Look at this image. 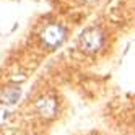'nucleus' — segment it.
Listing matches in <instances>:
<instances>
[{"mask_svg":"<svg viewBox=\"0 0 135 135\" xmlns=\"http://www.w3.org/2000/svg\"><path fill=\"white\" fill-rule=\"evenodd\" d=\"M20 94H21V91H20L18 86H8V88H5L2 91L0 99H2V103H5V104H13V103L18 101Z\"/></svg>","mask_w":135,"mask_h":135,"instance_id":"20e7f679","label":"nucleus"},{"mask_svg":"<svg viewBox=\"0 0 135 135\" xmlns=\"http://www.w3.org/2000/svg\"><path fill=\"white\" fill-rule=\"evenodd\" d=\"M65 39V30L59 23H49L42 28L41 31V42L47 49H55L59 47Z\"/></svg>","mask_w":135,"mask_h":135,"instance_id":"f03ea898","label":"nucleus"},{"mask_svg":"<svg viewBox=\"0 0 135 135\" xmlns=\"http://www.w3.org/2000/svg\"><path fill=\"white\" fill-rule=\"evenodd\" d=\"M57 109H59V108H57V101L54 98H51V96L41 98L39 101H37V104H36L37 114H39L41 117H44V119H52V117H55Z\"/></svg>","mask_w":135,"mask_h":135,"instance_id":"7ed1b4c3","label":"nucleus"},{"mask_svg":"<svg viewBox=\"0 0 135 135\" xmlns=\"http://www.w3.org/2000/svg\"><path fill=\"white\" fill-rule=\"evenodd\" d=\"M80 49L86 54H96L104 46V34L99 28H88L80 36Z\"/></svg>","mask_w":135,"mask_h":135,"instance_id":"f257e3e1","label":"nucleus"}]
</instances>
